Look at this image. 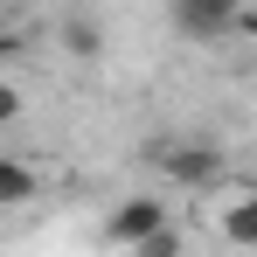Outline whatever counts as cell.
Returning a JSON list of instances; mask_svg holds the SVG:
<instances>
[{
    "mask_svg": "<svg viewBox=\"0 0 257 257\" xmlns=\"http://www.w3.org/2000/svg\"><path fill=\"white\" fill-rule=\"evenodd\" d=\"M7 118H21V90L14 84H0V125H7Z\"/></svg>",
    "mask_w": 257,
    "mask_h": 257,
    "instance_id": "obj_8",
    "label": "cell"
},
{
    "mask_svg": "<svg viewBox=\"0 0 257 257\" xmlns=\"http://www.w3.org/2000/svg\"><path fill=\"white\" fill-rule=\"evenodd\" d=\"M160 229H167V209H160V195H125V202H118V209L104 215V236H111V243H146V236H160Z\"/></svg>",
    "mask_w": 257,
    "mask_h": 257,
    "instance_id": "obj_2",
    "label": "cell"
},
{
    "mask_svg": "<svg viewBox=\"0 0 257 257\" xmlns=\"http://www.w3.org/2000/svg\"><path fill=\"white\" fill-rule=\"evenodd\" d=\"M132 257H181V236H174V229H160V236L132 243Z\"/></svg>",
    "mask_w": 257,
    "mask_h": 257,
    "instance_id": "obj_7",
    "label": "cell"
},
{
    "mask_svg": "<svg viewBox=\"0 0 257 257\" xmlns=\"http://www.w3.org/2000/svg\"><path fill=\"white\" fill-rule=\"evenodd\" d=\"M160 167H167L174 181H188V188H195V181H215V153H209V146H174Z\"/></svg>",
    "mask_w": 257,
    "mask_h": 257,
    "instance_id": "obj_5",
    "label": "cell"
},
{
    "mask_svg": "<svg viewBox=\"0 0 257 257\" xmlns=\"http://www.w3.org/2000/svg\"><path fill=\"white\" fill-rule=\"evenodd\" d=\"M243 7L250 0H174V28L188 42H222V35H236Z\"/></svg>",
    "mask_w": 257,
    "mask_h": 257,
    "instance_id": "obj_1",
    "label": "cell"
},
{
    "mask_svg": "<svg viewBox=\"0 0 257 257\" xmlns=\"http://www.w3.org/2000/svg\"><path fill=\"white\" fill-rule=\"evenodd\" d=\"M56 42H63V56H77V63H90V56L104 49V28H97L90 14H70V21L56 28Z\"/></svg>",
    "mask_w": 257,
    "mask_h": 257,
    "instance_id": "obj_4",
    "label": "cell"
},
{
    "mask_svg": "<svg viewBox=\"0 0 257 257\" xmlns=\"http://www.w3.org/2000/svg\"><path fill=\"white\" fill-rule=\"evenodd\" d=\"M222 236L243 243V250H257V188H250V195H236V202L222 209Z\"/></svg>",
    "mask_w": 257,
    "mask_h": 257,
    "instance_id": "obj_6",
    "label": "cell"
},
{
    "mask_svg": "<svg viewBox=\"0 0 257 257\" xmlns=\"http://www.w3.org/2000/svg\"><path fill=\"white\" fill-rule=\"evenodd\" d=\"M35 195H42V174L28 167V160H14V153H0V209H21Z\"/></svg>",
    "mask_w": 257,
    "mask_h": 257,
    "instance_id": "obj_3",
    "label": "cell"
}]
</instances>
